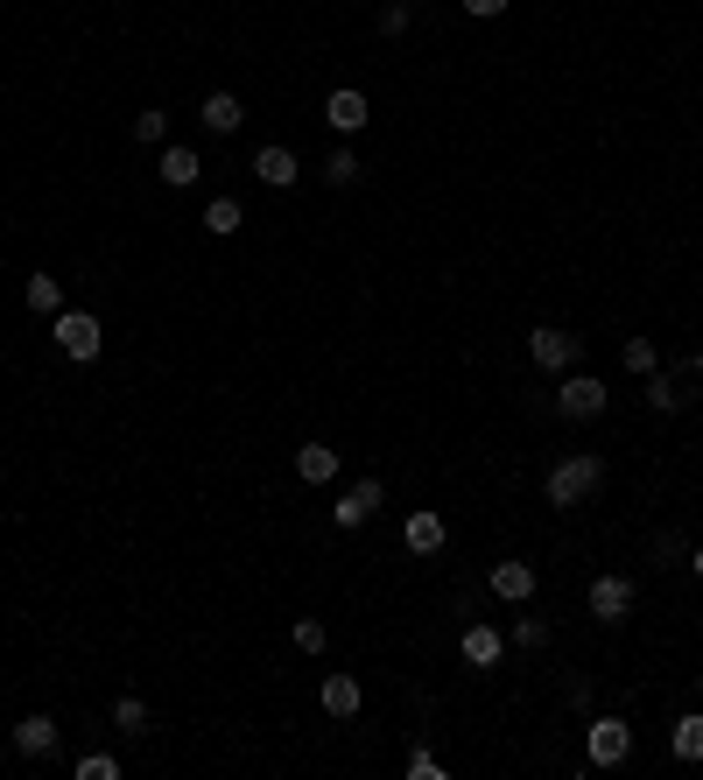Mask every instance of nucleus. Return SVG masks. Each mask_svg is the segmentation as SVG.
<instances>
[{"instance_id":"1","label":"nucleus","mask_w":703,"mask_h":780,"mask_svg":"<svg viewBox=\"0 0 703 780\" xmlns=\"http://www.w3.org/2000/svg\"><path fill=\"white\" fill-rule=\"evenodd\" d=\"M598 486H606V464H598L591 451H584V457H563L556 472H549V507H584Z\"/></svg>"},{"instance_id":"24","label":"nucleus","mask_w":703,"mask_h":780,"mask_svg":"<svg viewBox=\"0 0 703 780\" xmlns=\"http://www.w3.org/2000/svg\"><path fill=\"white\" fill-rule=\"evenodd\" d=\"M619 359H626V373H641V380L661 366V352H655V345H647V338H626V352H619Z\"/></svg>"},{"instance_id":"18","label":"nucleus","mask_w":703,"mask_h":780,"mask_svg":"<svg viewBox=\"0 0 703 780\" xmlns=\"http://www.w3.org/2000/svg\"><path fill=\"white\" fill-rule=\"evenodd\" d=\"M254 176H261V184H275V190H289V184H296V155H289V148H261V155H254Z\"/></svg>"},{"instance_id":"8","label":"nucleus","mask_w":703,"mask_h":780,"mask_svg":"<svg viewBox=\"0 0 703 780\" xmlns=\"http://www.w3.org/2000/svg\"><path fill=\"white\" fill-rule=\"evenodd\" d=\"M626 612H633V577H598V584H591V619H626Z\"/></svg>"},{"instance_id":"6","label":"nucleus","mask_w":703,"mask_h":780,"mask_svg":"<svg viewBox=\"0 0 703 780\" xmlns=\"http://www.w3.org/2000/svg\"><path fill=\"white\" fill-rule=\"evenodd\" d=\"M324 120L338 127V135H359V127L373 120V106H366V92H359V85H338V92L324 98Z\"/></svg>"},{"instance_id":"14","label":"nucleus","mask_w":703,"mask_h":780,"mask_svg":"<svg viewBox=\"0 0 703 780\" xmlns=\"http://www.w3.org/2000/svg\"><path fill=\"white\" fill-rule=\"evenodd\" d=\"M296 478H303V486H331V478H338V451H331V443H303V451H296Z\"/></svg>"},{"instance_id":"12","label":"nucleus","mask_w":703,"mask_h":780,"mask_svg":"<svg viewBox=\"0 0 703 780\" xmlns=\"http://www.w3.org/2000/svg\"><path fill=\"white\" fill-rule=\"evenodd\" d=\"M499 654H507V633H499V626H485V619L464 626V661H472V668H493Z\"/></svg>"},{"instance_id":"7","label":"nucleus","mask_w":703,"mask_h":780,"mask_svg":"<svg viewBox=\"0 0 703 780\" xmlns=\"http://www.w3.org/2000/svg\"><path fill=\"white\" fill-rule=\"evenodd\" d=\"M373 513H380V478H359V486H352L345 500L331 507V521H338V527H366Z\"/></svg>"},{"instance_id":"32","label":"nucleus","mask_w":703,"mask_h":780,"mask_svg":"<svg viewBox=\"0 0 703 780\" xmlns=\"http://www.w3.org/2000/svg\"><path fill=\"white\" fill-rule=\"evenodd\" d=\"M499 8H507V0H464V14H479V22H493Z\"/></svg>"},{"instance_id":"4","label":"nucleus","mask_w":703,"mask_h":780,"mask_svg":"<svg viewBox=\"0 0 703 780\" xmlns=\"http://www.w3.org/2000/svg\"><path fill=\"white\" fill-rule=\"evenodd\" d=\"M584 745H591V767H619V759L633 753V724L626 718H591Z\"/></svg>"},{"instance_id":"28","label":"nucleus","mask_w":703,"mask_h":780,"mask_svg":"<svg viewBox=\"0 0 703 780\" xmlns=\"http://www.w3.org/2000/svg\"><path fill=\"white\" fill-rule=\"evenodd\" d=\"M296 647H303V654H324V647H331V633H324L316 619H296Z\"/></svg>"},{"instance_id":"3","label":"nucleus","mask_w":703,"mask_h":780,"mask_svg":"<svg viewBox=\"0 0 703 780\" xmlns=\"http://www.w3.org/2000/svg\"><path fill=\"white\" fill-rule=\"evenodd\" d=\"M49 338H57L71 359H99L106 330H99V317H92V310H57V330H49Z\"/></svg>"},{"instance_id":"21","label":"nucleus","mask_w":703,"mask_h":780,"mask_svg":"<svg viewBox=\"0 0 703 780\" xmlns=\"http://www.w3.org/2000/svg\"><path fill=\"white\" fill-rule=\"evenodd\" d=\"M647 408H655V415H676V408H682V387H676V380H668L661 366L647 373Z\"/></svg>"},{"instance_id":"20","label":"nucleus","mask_w":703,"mask_h":780,"mask_svg":"<svg viewBox=\"0 0 703 780\" xmlns=\"http://www.w3.org/2000/svg\"><path fill=\"white\" fill-rule=\"evenodd\" d=\"M28 310L57 317V310H64V281H57V275H28Z\"/></svg>"},{"instance_id":"33","label":"nucleus","mask_w":703,"mask_h":780,"mask_svg":"<svg viewBox=\"0 0 703 780\" xmlns=\"http://www.w3.org/2000/svg\"><path fill=\"white\" fill-rule=\"evenodd\" d=\"M690 570H696V577H703V549H696V556H690Z\"/></svg>"},{"instance_id":"13","label":"nucleus","mask_w":703,"mask_h":780,"mask_svg":"<svg viewBox=\"0 0 703 780\" xmlns=\"http://www.w3.org/2000/svg\"><path fill=\"white\" fill-rule=\"evenodd\" d=\"M155 176H162V184H176V190H191L197 184V176H205V162H197V148H162V162H155Z\"/></svg>"},{"instance_id":"11","label":"nucleus","mask_w":703,"mask_h":780,"mask_svg":"<svg viewBox=\"0 0 703 780\" xmlns=\"http://www.w3.org/2000/svg\"><path fill=\"white\" fill-rule=\"evenodd\" d=\"M57 718H43V710H36V718H22V724H14V753H28V759H49V753H57Z\"/></svg>"},{"instance_id":"19","label":"nucleus","mask_w":703,"mask_h":780,"mask_svg":"<svg viewBox=\"0 0 703 780\" xmlns=\"http://www.w3.org/2000/svg\"><path fill=\"white\" fill-rule=\"evenodd\" d=\"M246 225V211H240V197H211L205 205V232H219V240H232V232Z\"/></svg>"},{"instance_id":"31","label":"nucleus","mask_w":703,"mask_h":780,"mask_svg":"<svg viewBox=\"0 0 703 780\" xmlns=\"http://www.w3.org/2000/svg\"><path fill=\"white\" fill-rule=\"evenodd\" d=\"M514 640H521V647H542L549 626H542V619H514Z\"/></svg>"},{"instance_id":"2","label":"nucleus","mask_w":703,"mask_h":780,"mask_svg":"<svg viewBox=\"0 0 703 780\" xmlns=\"http://www.w3.org/2000/svg\"><path fill=\"white\" fill-rule=\"evenodd\" d=\"M556 415H563V422H591V415H606V380L571 373V380L556 387Z\"/></svg>"},{"instance_id":"17","label":"nucleus","mask_w":703,"mask_h":780,"mask_svg":"<svg viewBox=\"0 0 703 780\" xmlns=\"http://www.w3.org/2000/svg\"><path fill=\"white\" fill-rule=\"evenodd\" d=\"M668 753L682 759V767H696L703 759V718L690 710V718H676V732H668Z\"/></svg>"},{"instance_id":"23","label":"nucleus","mask_w":703,"mask_h":780,"mask_svg":"<svg viewBox=\"0 0 703 780\" xmlns=\"http://www.w3.org/2000/svg\"><path fill=\"white\" fill-rule=\"evenodd\" d=\"M668 380L682 387V401H703V352H690L682 366H668Z\"/></svg>"},{"instance_id":"27","label":"nucleus","mask_w":703,"mask_h":780,"mask_svg":"<svg viewBox=\"0 0 703 780\" xmlns=\"http://www.w3.org/2000/svg\"><path fill=\"white\" fill-rule=\"evenodd\" d=\"M324 176H331L338 190H345V184H359V155H352V148H338V155L324 162Z\"/></svg>"},{"instance_id":"5","label":"nucleus","mask_w":703,"mask_h":780,"mask_svg":"<svg viewBox=\"0 0 703 780\" xmlns=\"http://www.w3.org/2000/svg\"><path fill=\"white\" fill-rule=\"evenodd\" d=\"M528 352L542 359L549 373H571L577 359H584V338H571V330H563V324H542V330H534V338H528Z\"/></svg>"},{"instance_id":"25","label":"nucleus","mask_w":703,"mask_h":780,"mask_svg":"<svg viewBox=\"0 0 703 780\" xmlns=\"http://www.w3.org/2000/svg\"><path fill=\"white\" fill-rule=\"evenodd\" d=\"M162 135H170V113H162V106H148V113H134V141H148V148H155Z\"/></svg>"},{"instance_id":"15","label":"nucleus","mask_w":703,"mask_h":780,"mask_svg":"<svg viewBox=\"0 0 703 780\" xmlns=\"http://www.w3.org/2000/svg\"><path fill=\"white\" fill-rule=\"evenodd\" d=\"M197 120H205L211 135H240L246 106H240V98H232V92H211V98H205V113H197Z\"/></svg>"},{"instance_id":"29","label":"nucleus","mask_w":703,"mask_h":780,"mask_svg":"<svg viewBox=\"0 0 703 780\" xmlns=\"http://www.w3.org/2000/svg\"><path fill=\"white\" fill-rule=\"evenodd\" d=\"M401 28H408V0H388L380 8V36H401Z\"/></svg>"},{"instance_id":"10","label":"nucleus","mask_w":703,"mask_h":780,"mask_svg":"<svg viewBox=\"0 0 703 780\" xmlns=\"http://www.w3.org/2000/svg\"><path fill=\"white\" fill-rule=\"evenodd\" d=\"M493 597H507V605H528L534 597V562H493Z\"/></svg>"},{"instance_id":"9","label":"nucleus","mask_w":703,"mask_h":780,"mask_svg":"<svg viewBox=\"0 0 703 780\" xmlns=\"http://www.w3.org/2000/svg\"><path fill=\"white\" fill-rule=\"evenodd\" d=\"M401 542H408L415 556H437L443 542H450V527H443V513H429V507H415L408 513V527H401Z\"/></svg>"},{"instance_id":"16","label":"nucleus","mask_w":703,"mask_h":780,"mask_svg":"<svg viewBox=\"0 0 703 780\" xmlns=\"http://www.w3.org/2000/svg\"><path fill=\"white\" fill-rule=\"evenodd\" d=\"M359 703H366V689L352 683V675H324V710L331 718H359Z\"/></svg>"},{"instance_id":"26","label":"nucleus","mask_w":703,"mask_h":780,"mask_svg":"<svg viewBox=\"0 0 703 780\" xmlns=\"http://www.w3.org/2000/svg\"><path fill=\"white\" fill-rule=\"evenodd\" d=\"M78 780H120V759H113V753H85V759H78Z\"/></svg>"},{"instance_id":"22","label":"nucleus","mask_w":703,"mask_h":780,"mask_svg":"<svg viewBox=\"0 0 703 780\" xmlns=\"http://www.w3.org/2000/svg\"><path fill=\"white\" fill-rule=\"evenodd\" d=\"M113 732H127V738L148 732V703H141V696H120V703H113Z\"/></svg>"},{"instance_id":"30","label":"nucleus","mask_w":703,"mask_h":780,"mask_svg":"<svg viewBox=\"0 0 703 780\" xmlns=\"http://www.w3.org/2000/svg\"><path fill=\"white\" fill-rule=\"evenodd\" d=\"M408 773L415 780H443V759L437 753H408Z\"/></svg>"}]
</instances>
